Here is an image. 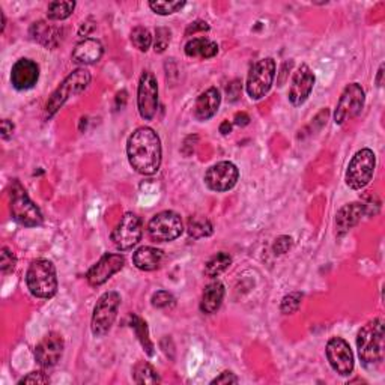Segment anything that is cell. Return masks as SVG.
Here are the masks:
<instances>
[{
  "label": "cell",
  "mask_w": 385,
  "mask_h": 385,
  "mask_svg": "<svg viewBox=\"0 0 385 385\" xmlns=\"http://www.w3.org/2000/svg\"><path fill=\"white\" fill-rule=\"evenodd\" d=\"M162 142L152 128L140 127L129 136L127 155L129 166L140 175L151 176L162 166Z\"/></svg>",
  "instance_id": "6da1fadb"
},
{
  "label": "cell",
  "mask_w": 385,
  "mask_h": 385,
  "mask_svg": "<svg viewBox=\"0 0 385 385\" xmlns=\"http://www.w3.org/2000/svg\"><path fill=\"white\" fill-rule=\"evenodd\" d=\"M26 285L36 298H53L58 292V274L53 262L47 259L33 260L26 272Z\"/></svg>",
  "instance_id": "7a4b0ae2"
},
{
  "label": "cell",
  "mask_w": 385,
  "mask_h": 385,
  "mask_svg": "<svg viewBox=\"0 0 385 385\" xmlns=\"http://www.w3.org/2000/svg\"><path fill=\"white\" fill-rule=\"evenodd\" d=\"M356 349L364 364H379L384 360V321L375 317L356 336Z\"/></svg>",
  "instance_id": "3957f363"
},
{
  "label": "cell",
  "mask_w": 385,
  "mask_h": 385,
  "mask_svg": "<svg viewBox=\"0 0 385 385\" xmlns=\"http://www.w3.org/2000/svg\"><path fill=\"white\" fill-rule=\"evenodd\" d=\"M91 80H92V76L88 70L79 68L76 71H72L70 76L61 83V86L52 93L50 100L47 101V104H45L47 118H52L58 113L59 109L71 97L80 95L81 92L86 91L91 84Z\"/></svg>",
  "instance_id": "277c9868"
},
{
  "label": "cell",
  "mask_w": 385,
  "mask_h": 385,
  "mask_svg": "<svg viewBox=\"0 0 385 385\" xmlns=\"http://www.w3.org/2000/svg\"><path fill=\"white\" fill-rule=\"evenodd\" d=\"M9 208H11L13 219L24 228H36L42 224V214L31 197L27 196L24 187L18 180H14L9 190Z\"/></svg>",
  "instance_id": "5b68a950"
},
{
  "label": "cell",
  "mask_w": 385,
  "mask_h": 385,
  "mask_svg": "<svg viewBox=\"0 0 385 385\" xmlns=\"http://www.w3.org/2000/svg\"><path fill=\"white\" fill-rule=\"evenodd\" d=\"M120 306V295L115 290L102 294L93 308L91 328L95 337H104L113 327Z\"/></svg>",
  "instance_id": "8992f818"
},
{
  "label": "cell",
  "mask_w": 385,
  "mask_h": 385,
  "mask_svg": "<svg viewBox=\"0 0 385 385\" xmlns=\"http://www.w3.org/2000/svg\"><path fill=\"white\" fill-rule=\"evenodd\" d=\"M375 167H377V157L370 149H361L349 162L346 171V184L352 190H361L372 181Z\"/></svg>",
  "instance_id": "52a82bcc"
},
{
  "label": "cell",
  "mask_w": 385,
  "mask_h": 385,
  "mask_svg": "<svg viewBox=\"0 0 385 385\" xmlns=\"http://www.w3.org/2000/svg\"><path fill=\"white\" fill-rule=\"evenodd\" d=\"M276 79V62L267 58L253 65L249 72L246 89L251 100H262L269 92Z\"/></svg>",
  "instance_id": "ba28073f"
},
{
  "label": "cell",
  "mask_w": 385,
  "mask_h": 385,
  "mask_svg": "<svg viewBox=\"0 0 385 385\" xmlns=\"http://www.w3.org/2000/svg\"><path fill=\"white\" fill-rule=\"evenodd\" d=\"M184 232V224L180 214L163 211L155 214L148 224V233L152 241L171 242L180 238Z\"/></svg>",
  "instance_id": "9c48e42d"
},
{
  "label": "cell",
  "mask_w": 385,
  "mask_h": 385,
  "mask_svg": "<svg viewBox=\"0 0 385 385\" xmlns=\"http://www.w3.org/2000/svg\"><path fill=\"white\" fill-rule=\"evenodd\" d=\"M142 220H140L136 214L127 212L124 217L120 219L118 226L111 232V241H113L115 247L120 251H128L142 239Z\"/></svg>",
  "instance_id": "30bf717a"
},
{
  "label": "cell",
  "mask_w": 385,
  "mask_h": 385,
  "mask_svg": "<svg viewBox=\"0 0 385 385\" xmlns=\"http://www.w3.org/2000/svg\"><path fill=\"white\" fill-rule=\"evenodd\" d=\"M366 101V93L359 83H351L345 88L342 97L337 102L334 111V122L342 125L347 119H352L361 113Z\"/></svg>",
  "instance_id": "8fae6325"
},
{
  "label": "cell",
  "mask_w": 385,
  "mask_h": 385,
  "mask_svg": "<svg viewBox=\"0 0 385 385\" xmlns=\"http://www.w3.org/2000/svg\"><path fill=\"white\" fill-rule=\"evenodd\" d=\"M139 113L145 120H152L158 110V83L151 71H143L137 89Z\"/></svg>",
  "instance_id": "7c38bea8"
},
{
  "label": "cell",
  "mask_w": 385,
  "mask_h": 385,
  "mask_svg": "<svg viewBox=\"0 0 385 385\" xmlns=\"http://www.w3.org/2000/svg\"><path fill=\"white\" fill-rule=\"evenodd\" d=\"M239 171L230 162H221L211 166L205 173V184L210 190L223 193L232 190L238 182Z\"/></svg>",
  "instance_id": "4fadbf2b"
},
{
  "label": "cell",
  "mask_w": 385,
  "mask_h": 385,
  "mask_svg": "<svg viewBox=\"0 0 385 385\" xmlns=\"http://www.w3.org/2000/svg\"><path fill=\"white\" fill-rule=\"evenodd\" d=\"M327 359L334 372L340 377H349L354 370V354L351 346L342 337H333L327 343Z\"/></svg>",
  "instance_id": "5bb4252c"
},
{
  "label": "cell",
  "mask_w": 385,
  "mask_h": 385,
  "mask_svg": "<svg viewBox=\"0 0 385 385\" xmlns=\"http://www.w3.org/2000/svg\"><path fill=\"white\" fill-rule=\"evenodd\" d=\"M125 265V259L118 253H107L93 265L86 274L88 283L93 288L104 285L109 278L113 277Z\"/></svg>",
  "instance_id": "9a60e30c"
},
{
  "label": "cell",
  "mask_w": 385,
  "mask_h": 385,
  "mask_svg": "<svg viewBox=\"0 0 385 385\" xmlns=\"http://www.w3.org/2000/svg\"><path fill=\"white\" fill-rule=\"evenodd\" d=\"M65 342L59 333H49L35 347V360L41 368L49 369L59 363Z\"/></svg>",
  "instance_id": "2e32d148"
},
{
  "label": "cell",
  "mask_w": 385,
  "mask_h": 385,
  "mask_svg": "<svg viewBox=\"0 0 385 385\" xmlns=\"http://www.w3.org/2000/svg\"><path fill=\"white\" fill-rule=\"evenodd\" d=\"M315 86V76L307 65H301L292 77V83L289 88V101L292 106H301L307 101Z\"/></svg>",
  "instance_id": "e0dca14e"
},
{
  "label": "cell",
  "mask_w": 385,
  "mask_h": 385,
  "mask_svg": "<svg viewBox=\"0 0 385 385\" xmlns=\"http://www.w3.org/2000/svg\"><path fill=\"white\" fill-rule=\"evenodd\" d=\"M40 79V67L32 59H20L11 70V83L17 91L32 89Z\"/></svg>",
  "instance_id": "ac0fdd59"
},
{
  "label": "cell",
  "mask_w": 385,
  "mask_h": 385,
  "mask_svg": "<svg viewBox=\"0 0 385 385\" xmlns=\"http://www.w3.org/2000/svg\"><path fill=\"white\" fill-rule=\"evenodd\" d=\"M366 214V205L364 203H347L336 215V233L339 237H343L345 233L349 232L354 226L359 224L363 215Z\"/></svg>",
  "instance_id": "d6986e66"
},
{
  "label": "cell",
  "mask_w": 385,
  "mask_h": 385,
  "mask_svg": "<svg viewBox=\"0 0 385 385\" xmlns=\"http://www.w3.org/2000/svg\"><path fill=\"white\" fill-rule=\"evenodd\" d=\"M104 54V47L93 38H86L80 41L72 52V62L77 65H93L101 61Z\"/></svg>",
  "instance_id": "ffe728a7"
},
{
  "label": "cell",
  "mask_w": 385,
  "mask_h": 385,
  "mask_svg": "<svg viewBox=\"0 0 385 385\" xmlns=\"http://www.w3.org/2000/svg\"><path fill=\"white\" fill-rule=\"evenodd\" d=\"M221 102L220 91L217 88H210L202 92L194 106V116L199 120H208L219 111Z\"/></svg>",
  "instance_id": "44dd1931"
},
{
  "label": "cell",
  "mask_w": 385,
  "mask_h": 385,
  "mask_svg": "<svg viewBox=\"0 0 385 385\" xmlns=\"http://www.w3.org/2000/svg\"><path fill=\"white\" fill-rule=\"evenodd\" d=\"M164 255L155 247H140L134 251L133 264L140 271H155L163 264Z\"/></svg>",
  "instance_id": "7402d4cb"
},
{
  "label": "cell",
  "mask_w": 385,
  "mask_h": 385,
  "mask_svg": "<svg viewBox=\"0 0 385 385\" xmlns=\"http://www.w3.org/2000/svg\"><path fill=\"white\" fill-rule=\"evenodd\" d=\"M224 298V286L221 281H212L205 288L202 301H201V310L205 315H212L220 308Z\"/></svg>",
  "instance_id": "603a6c76"
},
{
  "label": "cell",
  "mask_w": 385,
  "mask_h": 385,
  "mask_svg": "<svg viewBox=\"0 0 385 385\" xmlns=\"http://www.w3.org/2000/svg\"><path fill=\"white\" fill-rule=\"evenodd\" d=\"M31 35L35 41L49 47V49H54L62 41V31L59 27H53L45 22L33 23L31 27Z\"/></svg>",
  "instance_id": "cb8c5ba5"
},
{
  "label": "cell",
  "mask_w": 385,
  "mask_h": 385,
  "mask_svg": "<svg viewBox=\"0 0 385 385\" xmlns=\"http://www.w3.org/2000/svg\"><path fill=\"white\" fill-rule=\"evenodd\" d=\"M185 54L189 58H201V59H211L219 53V45L208 38H193L185 44L184 49Z\"/></svg>",
  "instance_id": "d4e9b609"
},
{
  "label": "cell",
  "mask_w": 385,
  "mask_h": 385,
  "mask_svg": "<svg viewBox=\"0 0 385 385\" xmlns=\"http://www.w3.org/2000/svg\"><path fill=\"white\" fill-rule=\"evenodd\" d=\"M129 325L131 328H133L137 339L140 342V345L143 346V349L146 351V354L149 356H152L155 354V347H154V343L151 342V339H149V331H148V325L146 322L143 321L142 317H139L137 315H131L129 316Z\"/></svg>",
  "instance_id": "484cf974"
},
{
  "label": "cell",
  "mask_w": 385,
  "mask_h": 385,
  "mask_svg": "<svg viewBox=\"0 0 385 385\" xmlns=\"http://www.w3.org/2000/svg\"><path fill=\"white\" fill-rule=\"evenodd\" d=\"M232 264V256L226 251H220L217 255H214L208 262L205 264V274L208 277H217L221 272L226 271Z\"/></svg>",
  "instance_id": "4316f807"
},
{
  "label": "cell",
  "mask_w": 385,
  "mask_h": 385,
  "mask_svg": "<svg viewBox=\"0 0 385 385\" xmlns=\"http://www.w3.org/2000/svg\"><path fill=\"white\" fill-rule=\"evenodd\" d=\"M187 232H189V237L193 239H201L211 237L214 228L208 219L205 217H193L189 220V228H187Z\"/></svg>",
  "instance_id": "83f0119b"
},
{
  "label": "cell",
  "mask_w": 385,
  "mask_h": 385,
  "mask_svg": "<svg viewBox=\"0 0 385 385\" xmlns=\"http://www.w3.org/2000/svg\"><path fill=\"white\" fill-rule=\"evenodd\" d=\"M133 377L137 384H158L159 381H162L158 377V373L155 372V369L146 361H139L134 366Z\"/></svg>",
  "instance_id": "f1b7e54d"
},
{
  "label": "cell",
  "mask_w": 385,
  "mask_h": 385,
  "mask_svg": "<svg viewBox=\"0 0 385 385\" xmlns=\"http://www.w3.org/2000/svg\"><path fill=\"white\" fill-rule=\"evenodd\" d=\"M76 3L74 2H52L47 8V17L53 22H62L72 14Z\"/></svg>",
  "instance_id": "f546056e"
},
{
  "label": "cell",
  "mask_w": 385,
  "mask_h": 385,
  "mask_svg": "<svg viewBox=\"0 0 385 385\" xmlns=\"http://www.w3.org/2000/svg\"><path fill=\"white\" fill-rule=\"evenodd\" d=\"M131 42L136 47L139 52H148L149 47L152 44V35L146 27L137 26L131 32Z\"/></svg>",
  "instance_id": "4dcf8cb0"
},
{
  "label": "cell",
  "mask_w": 385,
  "mask_h": 385,
  "mask_svg": "<svg viewBox=\"0 0 385 385\" xmlns=\"http://www.w3.org/2000/svg\"><path fill=\"white\" fill-rule=\"evenodd\" d=\"M185 6V2H167V0H152L149 8L158 15H172Z\"/></svg>",
  "instance_id": "1f68e13d"
},
{
  "label": "cell",
  "mask_w": 385,
  "mask_h": 385,
  "mask_svg": "<svg viewBox=\"0 0 385 385\" xmlns=\"http://www.w3.org/2000/svg\"><path fill=\"white\" fill-rule=\"evenodd\" d=\"M301 301H303V294L290 292L281 299L280 312L283 315H294L298 312L299 306H301Z\"/></svg>",
  "instance_id": "d6a6232c"
},
{
  "label": "cell",
  "mask_w": 385,
  "mask_h": 385,
  "mask_svg": "<svg viewBox=\"0 0 385 385\" xmlns=\"http://www.w3.org/2000/svg\"><path fill=\"white\" fill-rule=\"evenodd\" d=\"M151 303L155 308H172L176 304V299L167 290H158L152 295Z\"/></svg>",
  "instance_id": "836d02e7"
},
{
  "label": "cell",
  "mask_w": 385,
  "mask_h": 385,
  "mask_svg": "<svg viewBox=\"0 0 385 385\" xmlns=\"http://www.w3.org/2000/svg\"><path fill=\"white\" fill-rule=\"evenodd\" d=\"M168 44H171V31H168L167 27H158L155 31V41H154L155 53H164Z\"/></svg>",
  "instance_id": "e575fe53"
},
{
  "label": "cell",
  "mask_w": 385,
  "mask_h": 385,
  "mask_svg": "<svg viewBox=\"0 0 385 385\" xmlns=\"http://www.w3.org/2000/svg\"><path fill=\"white\" fill-rule=\"evenodd\" d=\"M15 264H17V259L14 256V253L9 249L3 247L2 259H0V268H2L3 274H9V272H13L15 269Z\"/></svg>",
  "instance_id": "d590c367"
},
{
  "label": "cell",
  "mask_w": 385,
  "mask_h": 385,
  "mask_svg": "<svg viewBox=\"0 0 385 385\" xmlns=\"http://www.w3.org/2000/svg\"><path fill=\"white\" fill-rule=\"evenodd\" d=\"M292 244H294L292 238L286 237V235H281V237H278L276 242L272 244V251H274L276 256L285 255V253H288L290 249H292Z\"/></svg>",
  "instance_id": "8d00e7d4"
},
{
  "label": "cell",
  "mask_w": 385,
  "mask_h": 385,
  "mask_svg": "<svg viewBox=\"0 0 385 385\" xmlns=\"http://www.w3.org/2000/svg\"><path fill=\"white\" fill-rule=\"evenodd\" d=\"M242 83L241 80H232L226 86V97L230 102H237L241 98Z\"/></svg>",
  "instance_id": "74e56055"
},
{
  "label": "cell",
  "mask_w": 385,
  "mask_h": 385,
  "mask_svg": "<svg viewBox=\"0 0 385 385\" xmlns=\"http://www.w3.org/2000/svg\"><path fill=\"white\" fill-rule=\"evenodd\" d=\"M50 382V377L49 375H45L44 372H31L27 377L22 378L18 381V384H49Z\"/></svg>",
  "instance_id": "f35d334b"
},
{
  "label": "cell",
  "mask_w": 385,
  "mask_h": 385,
  "mask_svg": "<svg viewBox=\"0 0 385 385\" xmlns=\"http://www.w3.org/2000/svg\"><path fill=\"white\" fill-rule=\"evenodd\" d=\"M208 31H210L208 23L202 22V20H197V22H193L191 24H189V27H187L185 36H191V35H196L197 32H208Z\"/></svg>",
  "instance_id": "ab89813d"
},
{
  "label": "cell",
  "mask_w": 385,
  "mask_h": 385,
  "mask_svg": "<svg viewBox=\"0 0 385 385\" xmlns=\"http://www.w3.org/2000/svg\"><path fill=\"white\" fill-rule=\"evenodd\" d=\"M211 384H238V378L232 372H223L220 377L212 379Z\"/></svg>",
  "instance_id": "60d3db41"
},
{
  "label": "cell",
  "mask_w": 385,
  "mask_h": 385,
  "mask_svg": "<svg viewBox=\"0 0 385 385\" xmlns=\"http://www.w3.org/2000/svg\"><path fill=\"white\" fill-rule=\"evenodd\" d=\"M93 29H95V22H93L92 18H88V20L84 22L79 29V35L84 38V36H88Z\"/></svg>",
  "instance_id": "b9f144b4"
},
{
  "label": "cell",
  "mask_w": 385,
  "mask_h": 385,
  "mask_svg": "<svg viewBox=\"0 0 385 385\" xmlns=\"http://www.w3.org/2000/svg\"><path fill=\"white\" fill-rule=\"evenodd\" d=\"M14 133V124L9 119L2 120V139H9Z\"/></svg>",
  "instance_id": "7bdbcfd3"
},
{
  "label": "cell",
  "mask_w": 385,
  "mask_h": 385,
  "mask_svg": "<svg viewBox=\"0 0 385 385\" xmlns=\"http://www.w3.org/2000/svg\"><path fill=\"white\" fill-rule=\"evenodd\" d=\"M233 124L238 125V127H246V125L250 124V116L247 113H244V111H241V113L235 115Z\"/></svg>",
  "instance_id": "ee69618b"
},
{
  "label": "cell",
  "mask_w": 385,
  "mask_h": 385,
  "mask_svg": "<svg viewBox=\"0 0 385 385\" xmlns=\"http://www.w3.org/2000/svg\"><path fill=\"white\" fill-rule=\"evenodd\" d=\"M230 131H232V124L229 120H224L223 124L220 125V133L223 136H228V134H230Z\"/></svg>",
  "instance_id": "f6af8a7d"
},
{
  "label": "cell",
  "mask_w": 385,
  "mask_h": 385,
  "mask_svg": "<svg viewBox=\"0 0 385 385\" xmlns=\"http://www.w3.org/2000/svg\"><path fill=\"white\" fill-rule=\"evenodd\" d=\"M382 76H384V65H381V68L378 71V79H377L378 86H382Z\"/></svg>",
  "instance_id": "bcb514c9"
}]
</instances>
